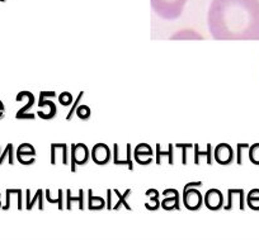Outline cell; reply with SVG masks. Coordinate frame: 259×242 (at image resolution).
I'll use <instances>...</instances> for the list:
<instances>
[{"label":"cell","instance_id":"25","mask_svg":"<svg viewBox=\"0 0 259 242\" xmlns=\"http://www.w3.org/2000/svg\"><path fill=\"white\" fill-rule=\"evenodd\" d=\"M248 152H249V160L251 161V164L259 166V142L251 144V146L248 149Z\"/></svg>","mask_w":259,"mask_h":242},{"label":"cell","instance_id":"30","mask_svg":"<svg viewBox=\"0 0 259 242\" xmlns=\"http://www.w3.org/2000/svg\"><path fill=\"white\" fill-rule=\"evenodd\" d=\"M73 94L69 93V91H62L59 95V103L61 104L62 107H70L71 104H73Z\"/></svg>","mask_w":259,"mask_h":242},{"label":"cell","instance_id":"8","mask_svg":"<svg viewBox=\"0 0 259 242\" xmlns=\"http://www.w3.org/2000/svg\"><path fill=\"white\" fill-rule=\"evenodd\" d=\"M111 150L103 142L96 143L91 150V159L93 160V163L96 165L103 166L107 165L111 160Z\"/></svg>","mask_w":259,"mask_h":242},{"label":"cell","instance_id":"16","mask_svg":"<svg viewBox=\"0 0 259 242\" xmlns=\"http://www.w3.org/2000/svg\"><path fill=\"white\" fill-rule=\"evenodd\" d=\"M44 190L42 189H38V190L36 191V194H34L33 198L31 199V190L29 189H27L26 190V197H27V202H26V208L28 209V211H32L33 209V207L36 206L37 202H38V208L41 209V211H44Z\"/></svg>","mask_w":259,"mask_h":242},{"label":"cell","instance_id":"2","mask_svg":"<svg viewBox=\"0 0 259 242\" xmlns=\"http://www.w3.org/2000/svg\"><path fill=\"white\" fill-rule=\"evenodd\" d=\"M186 3L187 0H151V7L160 18L174 21L182 16Z\"/></svg>","mask_w":259,"mask_h":242},{"label":"cell","instance_id":"23","mask_svg":"<svg viewBox=\"0 0 259 242\" xmlns=\"http://www.w3.org/2000/svg\"><path fill=\"white\" fill-rule=\"evenodd\" d=\"M170 39H203V37L201 34H198L196 31H179L176 34L170 37Z\"/></svg>","mask_w":259,"mask_h":242},{"label":"cell","instance_id":"27","mask_svg":"<svg viewBox=\"0 0 259 242\" xmlns=\"http://www.w3.org/2000/svg\"><path fill=\"white\" fill-rule=\"evenodd\" d=\"M75 114L79 119H81V121H88L92 116V111L88 106H84L83 104V106H79L78 108H76Z\"/></svg>","mask_w":259,"mask_h":242},{"label":"cell","instance_id":"3","mask_svg":"<svg viewBox=\"0 0 259 242\" xmlns=\"http://www.w3.org/2000/svg\"><path fill=\"white\" fill-rule=\"evenodd\" d=\"M203 185L202 181H193L184 185L183 204L188 211H198L203 206V197L198 188Z\"/></svg>","mask_w":259,"mask_h":242},{"label":"cell","instance_id":"5","mask_svg":"<svg viewBox=\"0 0 259 242\" xmlns=\"http://www.w3.org/2000/svg\"><path fill=\"white\" fill-rule=\"evenodd\" d=\"M51 152H50V163L51 165H56L57 157L61 160V163L64 166H69L70 164V159H69V144L66 142H59V143H51L50 146Z\"/></svg>","mask_w":259,"mask_h":242},{"label":"cell","instance_id":"31","mask_svg":"<svg viewBox=\"0 0 259 242\" xmlns=\"http://www.w3.org/2000/svg\"><path fill=\"white\" fill-rule=\"evenodd\" d=\"M249 147H250V144L246 143V142H244V143H238V146H236V164H238V165H241V164H243V150L249 149Z\"/></svg>","mask_w":259,"mask_h":242},{"label":"cell","instance_id":"15","mask_svg":"<svg viewBox=\"0 0 259 242\" xmlns=\"http://www.w3.org/2000/svg\"><path fill=\"white\" fill-rule=\"evenodd\" d=\"M168 157L169 165H174V154H173V144H168V151H163L160 144H156L155 147V163L156 165H161L163 164V157Z\"/></svg>","mask_w":259,"mask_h":242},{"label":"cell","instance_id":"7","mask_svg":"<svg viewBox=\"0 0 259 242\" xmlns=\"http://www.w3.org/2000/svg\"><path fill=\"white\" fill-rule=\"evenodd\" d=\"M234 155H235V152H234L233 147L226 142L218 144L213 149V160L220 165H230L234 161Z\"/></svg>","mask_w":259,"mask_h":242},{"label":"cell","instance_id":"4","mask_svg":"<svg viewBox=\"0 0 259 242\" xmlns=\"http://www.w3.org/2000/svg\"><path fill=\"white\" fill-rule=\"evenodd\" d=\"M91 152L88 146L83 142L70 144V170L71 173H75L78 166L85 165L89 161Z\"/></svg>","mask_w":259,"mask_h":242},{"label":"cell","instance_id":"34","mask_svg":"<svg viewBox=\"0 0 259 242\" xmlns=\"http://www.w3.org/2000/svg\"><path fill=\"white\" fill-rule=\"evenodd\" d=\"M4 112H6V107H4L3 102L0 101V119L4 118Z\"/></svg>","mask_w":259,"mask_h":242},{"label":"cell","instance_id":"21","mask_svg":"<svg viewBox=\"0 0 259 242\" xmlns=\"http://www.w3.org/2000/svg\"><path fill=\"white\" fill-rule=\"evenodd\" d=\"M14 152L16 151H14L13 143L7 144L3 152H2V146H0V165H3L6 159H8L9 165H14Z\"/></svg>","mask_w":259,"mask_h":242},{"label":"cell","instance_id":"10","mask_svg":"<svg viewBox=\"0 0 259 242\" xmlns=\"http://www.w3.org/2000/svg\"><path fill=\"white\" fill-rule=\"evenodd\" d=\"M161 194L165 197L160 202V207L164 211H179L181 209V194L177 189H165Z\"/></svg>","mask_w":259,"mask_h":242},{"label":"cell","instance_id":"20","mask_svg":"<svg viewBox=\"0 0 259 242\" xmlns=\"http://www.w3.org/2000/svg\"><path fill=\"white\" fill-rule=\"evenodd\" d=\"M74 202H79V208L84 209V190L83 189H80V190H79L78 197H73L71 189H68V190H66V209H69V211H70V209L73 208Z\"/></svg>","mask_w":259,"mask_h":242},{"label":"cell","instance_id":"18","mask_svg":"<svg viewBox=\"0 0 259 242\" xmlns=\"http://www.w3.org/2000/svg\"><path fill=\"white\" fill-rule=\"evenodd\" d=\"M113 193L116 194V197L118 198V202H117V203L112 207V209H113V211H118L119 207L121 206H123L127 211H133L131 206L127 203V198H128V196H131V193H133V190H131V189H126V191H124L123 194L119 193L117 189H113Z\"/></svg>","mask_w":259,"mask_h":242},{"label":"cell","instance_id":"29","mask_svg":"<svg viewBox=\"0 0 259 242\" xmlns=\"http://www.w3.org/2000/svg\"><path fill=\"white\" fill-rule=\"evenodd\" d=\"M177 149H181L182 150V165L186 166L187 165V161H188V157H187V151L191 149H193V143L188 142V143H176Z\"/></svg>","mask_w":259,"mask_h":242},{"label":"cell","instance_id":"24","mask_svg":"<svg viewBox=\"0 0 259 242\" xmlns=\"http://www.w3.org/2000/svg\"><path fill=\"white\" fill-rule=\"evenodd\" d=\"M62 193H64V191H62L61 189H59V193H57L56 198H52L51 190H49V189H47V190L45 191V194H46V198H47V201H49V203L59 204V209H64V206H62V203H64V201H62Z\"/></svg>","mask_w":259,"mask_h":242},{"label":"cell","instance_id":"35","mask_svg":"<svg viewBox=\"0 0 259 242\" xmlns=\"http://www.w3.org/2000/svg\"><path fill=\"white\" fill-rule=\"evenodd\" d=\"M0 197H2V194H0ZM2 207L3 206H2V201H0V208H2Z\"/></svg>","mask_w":259,"mask_h":242},{"label":"cell","instance_id":"12","mask_svg":"<svg viewBox=\"0 0 259 242\" xmlns=\"http://www.w3.org/2000/svg\"><path fill=\"white\" fill-rule=\"evenodd\" d=\"M203 204L210 211H219L224 207V196L219 189H208L203 197Z\"/></svg>","mask_w":259,"mask_h":242},{"label":"cell","instance_id":"17","mask_svg":"<svg viewBox=\"0 0 259 242\" xmlns=\"http://www.w3.org/2000/svg\"><path fill=\"white\" fill-rule=\"evenodd\" d=\"M159 191L156 189H148L145 193L146 198L150 199V202L145 203V208L148 211H158L160 208V201H159Z\"/></svg>","mask_w":259,"mask_h":242},{"label":"cell","instance_id":"11","mask_svg":"<svg viewBox=\"0 0 259 242\" xmlns=\"http://www.w3.org/2000/svg\"><path fill=\"white\" fill-rule=\"evenodd\" d=\"M126 155L122 157L121 155V146L118 143L113 144V164L114 165H124L130 169L134 170V163L131 159V154H133V149H131V143H126Z\"/></svg>","mask_w":259,"mask_h":242},{"label":"cell","instance_id":"26","mask_svg":"<svg viewBox=\"0 0 259 242\" xmlns=\"http://www.w3.org/2000/svg\"><path fill=\"white\" fill-rule=\"evenodd\" d=\"M34 102H36V98H34V95H33V94H32L31 98H29V101H28V103H27L24 107H22V108L19 109L18 112H17L16 118L17 119H23V117L26 116V114H28L29 109H31L32 107L34 106Z\"/></svg>","mask_w":259,"mask_h":242},{"label":"cell","instance_id":"9","mask_svg":"<svg viewBox=\"0 0 259 242\" xmlns=\"http://www.w3.org/2000/svg\"><path fill=\"white\" fill-rule=\"evenodd\" d=\"M16 157L22 165H33L36 163V149L28 142H23L17 149Z\"/></svg>","mask_w":259,"mask_h":242},{"label":"cell","instance_id":"19","mask_svg":"<svg viewBox=\"0 0 259 242\" xmlns=\"http://www.w3.org/2000/svg\"><path fill=\"white\" fill-rule=\"evenodd\" d=\"M106 203L103 198L101 197H94L93 190L89 189L88 190V208L91 211H102V209L106 208Z\"/></svg>","mask_w":259,"mask_h":242},{"label":"cell","instance_id":"14","mask_svg":"<svg viewBox=\"0 0 259 242\" xmlns=\"http://www.w3.org/2000/svg\"><path fill=\"white\" fill-rule=\"evenodd\" d=\"M206 151H201L200 150V144L198 143H194L193 144V150H194V157H193V161H194V165H200L201 164V159L202 157H206V163L207 165H212L213 164V147L211 146V143H207L206 146Z\"/></svg>","mask_w":259,"mask_h":242},{"label":"cell","instance_id":"28","mask_svg":"<svg viewBox=\"0 0 259 242\" xmlns=\"http://www.w3.org/2000/svg\"><path fill=\"white\" fill-rule=\"evenodd\" d=\"M84 94H85V93H84V91H79V95H78V98H76L75 101L73 102V104H71V106H70V111H69L68 116L65 117V119H66V121H71V119H73L74 114H75V111H76V108H78V107H79V103H80V102H81V99H83Z\"/></svg>","mask_w":259,"mask_h":242},{"label":"cell","instance_id":"1","mask_svg":"<svg viewBox=\"0 0 259 242\" xmlns=\"http://www.w3.org/2000/svg\"><path fill=\"white\" fill-rule=\"evenodd\" d=\"M208 29L215 39L259 41V0H212Z\"/></svg>","mask_w":259,"mask_h":242},{"label":"cell","instance_id":"33","mask_svg":"<svg viewBox=\"0 0 259 242\" xmlns=\"http://www.w3.org/2000/svg\"><path fill=\"white\" fill-rule=\"evenodd\" d=\"M112 194H113V190L111 189H107V203H106V208L111 211L112 209Z\"/></svg>","mask_w":259,"mask_h":242},{"label":"cell","instance_id":"13","mask_svg":"<svg viewBox=\"0 0 259 242\" xmlns=\"http://www.w3.org/2000/svg\"><path fill=\"white\" fill-rule=\"evenodd\" d=\"M38 108L39 111L37 112V114H38V117L41 119L50 121V119H54L55 117H56V113H57L56 104H55L52 101H50L49 98L38 102Z\"/></svg>","mask_w":259,"mask_h":242},{"label":"cell","instance_id":"32","mask_svg":"<svg viewBox=\"0 0 259 242\" xmlns=\"http://www.w3.org/2000/svg\"><path fill=\"white\" fill-rule=\"evenodd\" d=\"M56 96H57V94L55 93V91H39L38 102L44 101V99H47V98L54 99V98H56Z\"/></svg>","mask_w":259,"mask_h":242},{"label":"cell","instance_id":"6","mask_svg":"<svg viewBox=\"0 0 259 242\" xmlns=\"http://www.w3.org/2000/svg\"><path fill=\"white\" fill-rule=\"evenodd\" d=\"M154 155H155V152L153 151L150 144L146 143V142H141L134 150V159L141 166L150 165L154 161Z\"/></svg>","mask_w":259,"mask_h":242},{"label":"cell","instance_id":"22","mask_svg":"<svg viewBox=\"0 0 259 242\" xmlns=\"http://www.w3.org/2000/svg\"><path fill=\"white\" fill-rule=\"evenodd\" d=\"M246 204L253 211H259V189H251L246 196Z\"/></svg>","mask_w":259,"mask_h":242}]
</instances>
